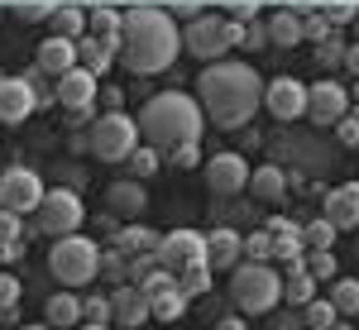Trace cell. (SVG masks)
<instances>
[{"label": "cell", "instance_id": "cell-33", "mask_svg": "<svg viewBox=\"0 0 359 330\" xmlns=\"http://www.w3.org/2000/svg\"><path fill=\"white\" fill-rule=\"evenodd\" d=\"M86 25H91V15L72 10V5H57L53 10V34H62V39H82Z\"/></svg>", "mask_w": 359, "mask_h": 330}, {"label": "cell", "instance_id": "cell-56", "mask_svg": "<svg viewBox=\"0 0 359 330\" xmlns=\"http://www.w3.org/2000/svg\"><path fill=\"white\" fill-rule=\"evenodd\" d=\"M350 96H355V106H359V82H355V91H350Z\"/></svg>", "mask_w": 359, "mask_h": 330}, {"label": "cell", "instance_id": "cell-38", "mask_svg": "<svg viewBox=\"0 0 359 330\" xmlns=\"http://www.w3.org/2000/svg\"><path fill=\"white\" fill-rule=\"evenodd\" d=\"M82 321H101V326H111V321H115L111 297H86V302H82Z\"/></svg>", "mask_w": 359, "mask_h": 330}, {"label": "cell", "instance_id": "cell-44", "mask_svg": "<svg viewBox=\"0 0 359 330\" xmlns=\"http://www.w3.org/2000/svg\"><path fill=\"white\" fill-rule=\"evenodd\" d=\"M43 77H48V72H43V67H39V62H34V67H29V72H25V82H29V91H34V101H39V106H43V101H48V96H53V91H48V86H43Z\"/></svg>", "mask_w": 359, "mask_h": 330}, {"label": "cell", "instance_id": "cell-13", "mask_svg": "<svg viewBox=\"0 0 359 330\" xmlns=\"http://www.w3.org/2000/svg\"><path fill=\"white\" fill-rule=\"evenodd\" d=\"M96 96H101V82H96V72H86L82 62L72 72H62L53 86V101L62 110H96Z\"/></svg>", "mask_w": 359, "mask_h": 330}, {"label": "cell", "instance_id": "cell-34", "mask_svg": "<svg viewBox=\"0 0 359 330\" xmlns=\"http://www.w3.org/2000/svg\"><path fill=\"white\" fill-rule=\"evenodd\" d=\"M335 235H340V225H335V220H326V216H316V220H306V225H302L306 249H331Z\"/></svg>", "mask_w": 359, "mask_h": 330}, {"label": "cell", "instance_id": "cell-7", "mask_svg": "<svg viewBox=\"0 0 359 330\" xmlns=\"http://www.w3.org/2000/svg\"><path fill=\"white\" fill-rule=\"evenodd\" d=\"M235 43H245V25L221 20V15H196L182 29V48L192 57H201V62H221Z\"/></svg>", "mask_w": 359, "mask_h": 330}, {"label": "cell", "instance_id": "cell-54", "mask_svg": "<svg viewBox=\"0 0 359 330\" xmlns=\"http://www.w3.org/2000/svg\"><path fill=\"white\" fill-rule=\"evenodd\" d=\"M331 330H355V326H350V316H340V321H335Z\"/></svg>", "mask_w": 359, "mask_h": 330}, {"label": "cell", "instance_id": "cell-18", "mask_svg": "<svg viewBox=\"0 0 359 330\" xmlns=\"http://www.w3.org/2000/svg\"><path fill=\"white\" fill-rule=\"evenodd\" d=\"M326 211L321 216L326 220H335L340 230H355L359 225V182H340V187H326Z\"/></svg>", "mask_w": 359, "mask_h": 330}, {"label": "cell", "instance_id": "cell-35", "mask_svg": "<svg viewBox=\"0 0 359 330\" xmlns=\"http://www.w3.org/2000/svg\"><path fill=\"white\" fill-rule=\"evenodd\" d=\"M306 268H311L316 282H335L340 277V263H335L331 249H306Z\"/></svg>", "mask_w": 359, "mask_h": 330}, {"label": "cell", "instance_id": "cell-55", "mask_svg": "<svg viewBox=\"0 0 359 330\" xmlns=\"http://www.w3.org/2000/svg\"><path fill=\"white\" fill-rule=\"evenodd\" d=\"M20 330H53L48 321H34V326H20Z\"/></svg>", "mask_w": 359, "mask_h": 330}, {"label": "cell", "instance_id": "cell-5", "mask_svg": "<svg viewBox=\"0 0 359 330\" xmlns=\"http://www.w3.org/2000/svg\"><path fill=\"white\" fill-rule=\"evenodd\" d=\"M139 120L135 115H125V110H106V115H96L91 120V130H86V153L91 158H101V163H130V153L139 149Z\"/></svg>", "mask_w": 359, "mask_h": 330}, {"label": "cell", "instance_id": "cell-21", "mask_svg": "<svg viewBox=\"0 0 359 330\" xmlns=\"http://www.w3.org/2000/svg\"><path fill=\"white\" fill-rule=\"evenodd\" d=\"M43 321H48L53 330L82 326V297H72V287H67V292H53V297L43 302Z\"/></svg>", "mask_w": 359, "mask_h": 330}, {"label": "cell", "instance_id": "cell-46", "mask_svg": "<svg viewBox=\"0 0 359 330\" xmlns=\"http://www.w3.org/2000/svg\"><path fill=\"white\" fill-rule=\"evenodd\" d=\"M96 101H101V110H125V91H120V86H101Z\"/></svg>", "mask_w": 359, "mask_h": 330}, {"label": "cell", "instance_id": "cell-52", "mask_svg": "<svg viewBox=\"0 0 359 330\" xmlns=\"http://www.w3.org/2000/svg\"><path fill=\"white\" fill-rule=\"evenodd\" d=\"M216 330H249V326H245V316H235V311H230V316L216 321Z\"/></svg>", "mask_w": 359, "mask_h": 330}, {"label": "cell", "instance_id": "cell-1", "mask_svg": "<svg viewBox=\"0 0 359 330\" xmlns=\"http://www.w3.org/2000/svg\"><path fill=\"white\" fill-rule=\"evenodd\" d=\"M177 53H182V29L172 20V10H154V5L125 10L120 48H115V57L125 62V72H135V77L168 72L177 62Z\"/></svg>", "mask_w": 359, "mask_h": 330}, {"label": "cell", "instance_id": "cell-43", "mask_svg": "<svg viewBox=\"0 0 359 330\" xmlns=\"http://www.w3.org/2000/svg\"><path fill=\"white\" fill-rule=\"evenodd\" d=\"M335 139H340L345 149H359V115H345V120L335 125Z\"/></svg>", "mask_w": 359, "mask_h": 330}, {"label": "cell", "instance_id": "cell-14", "mask_svg": "<svg viewBox=\"0 0 359 330\" xmlns=\"http://www.w3.org/2000/svg\"><path fill=\"white\" fill-rule=\"evenodd\" d=\"M111 306H115V326L120 330H139L144 321H154V297L139 287V282H125L111 292Z\"/></svg>", "mask_w": 359, "mask_h": 330}, {"label": "cell", "instance_id": "cell-16", "mask_svg": "<svg viewBox=\"0 0 359 330\" xmlns=\"http://www.w3.org/2000/svg\"><path fill=\"white\" fill-rule=\"evenodd\" d=\"M106 211L120 216V220H139L144 211H149L144 182H139V177H120V182H111V187H106Z\"/></svg>", "mask_w": 359, "mask_h": 330}, {"label": "cell", "instance_id": "cell-6", "mask_svg": "<svg viewBox=\"0 0 359 330\" xmlns=\"http://www.w3.org/2000/svg\"><path fill=\"white\" fill-rule=\"evenodd\" d=\"M48 273L62 282V287H86L101 277V249L91 245L86 235H62L48 249Z\"/></svg>", "mask_w": 359, "mask_h": 330}, {"label": "cell", "instance_id": "cell-58", "mask_svg": "<svg viewBox=\"0 0 359 330\" xmlns=\"http://www.w3.org/2000/svg\"><path fill=\"white\" fill-rule=\"evenodd\" d=\"M355 29H359V20H355Z\"/></svg>", "mask_w": 359, "mask_h": 330}, {"label": "cell", "instance_id": "cell-30", "mask_svg": "<svg viewBox=\"0 0 359 330\" xmlns=\"http://www.w3.org/2000/svg\"><path fill=\"white\" fill-rule=\"evenodd\" d=\"M187 292L182 287H172V292H163V297H154V321H163V326H172V321H182V311H187Z\"/></svg>", "mask_w": 359, "mask_h": 330}, {"label": "cell", "instance_id": "cell-2", "mask_svg": "<svg viewBox=\"0 0 359 330\" xmlns=\"http://www.w3.org/2000/svg\"><path fill=\"white\" fill-rule=\"evenodd\" d=\"M264 77L249 67V62H235V57H221V62H206V72L196 77V101L201 110L221 125V130H240L249 125L259 106H264Z\"/></svg>", "mask_w": 359, "mask_h": 330}, {"label": "cell", "instance_id": "cell-51", "mask_svg": "<svg viewBox=\"0 0 359 330\" xmlns=\"http://www.w3.org/2000/svg\"><path fill=\"white\" fill-rule=\"evenodd\" d=\"M345 72H350V77H359V43H350V48H345Z\"/></svg>", "mask_w": 359, "mask_h": 330}, {"label": "cell", "instance_id": "cell-9", "mask_svg": "<svg viewBox=\"0 0 359 330\" xmlns=\"http://www.w3.org/2000/svg\"><path fill=\"white\" fill-rule=\"evenodd\" d=\"M43 196H48V187H43V177H39L34 167H5V172H0V206L29 216V211L43 206Z\"/></svg>", "mask_w": 359, "mask_h": 330}, {"label": "cell", "instance_id": "cell-40", "mask_svg": "<svg viewBox=\"0 0 359 330\" xmlns=\"http://www.w3.org/2000/svg\"><path fill=\"white\" fill-rule=\"evenodd\" d=\"M139 287H144L149 297H163V292H172V287H177V282H172V273H168V268H154V273L139 277Z\"/></svg>", "mask_w": 359, "mask_h": 330}, {"label": "cell", "instance_id": "cell-37", "mask_svg": "<svg viewBox=\"0 0 359 330\" xmlns=\"http://www.w3.org/2000/svg\"><path fill=\"white\" fill-rule=\"evenodd\" d=\"M196 153H201V139H187V144H172V149H168V163L187 172V167H196Z\"/></svg>", "mask_w": 359, "mask_h": 330}, {"label": "cell", "instance_id": "cell-41", "mask_svg": "<svg viewBox=\"0 0 359 330\" xmlns=\"http://www.w3.org/2000/svg\"><path fill=\"white\" fill-rule=\"evenodd\" d=\"M25 220H20V211H10V206H0V240H25Z\"/></svg>", "mask_w": 359, "mask_h": 330}, {"label": "cell", "instance_id": "cell-8", "mask_svg": "<svg viewBox=\"0 0 359 330\" xmlns=\"http://www.w3.org/2000/svg\"><path fill=\"white\" fill-rule=\"evenodd\" d=\"M39 216V235H53V240H62V235H72V230H82L86 220V206L82 196L72 192V187H48V196H43V206L34 211Z\"/></svg>", "mask_w": 359, "mask_h": 330}, {"label": "cell", "instance_id": "cell-31", "mask_svg": "<svg viewBox=\"0 0 359 330\" xmlns=\"http://www.w3.org/2000/svg\"><path fill=\"white\" fill-rule=\"evenodd\" d=\"M158 163H168V153H158L154 144H139L135 153H130V177L144 182V177H154V172H158Z\"/></svg>", "mask_w": 359, "mask_h": 330}, {"label": "cell", "instance_id": "cell-39", "mask_svg": "<svg viewBox=\"0 0 359 330\" xmlns=\"http://www.w3.org/2000/svg\"><path fill=\"white\" fill-rule=\"evenodd\" d=\"M120 25H125V15H120V10H106V5H101V10H91V29H96L101 39H106V34H120Z\"/></svg>", "mask_w": 359, "mask_h": 330}, {"label": "cell", "instance_id": "cell-24", "mask_svg": "<svg viewBox=\"0 0 359 330\" xmlns=\"http://www.w3.org/2000/svg\"><path fill=\"white\" fill-rule=\"evenodd\" d=\"M302 39H306V20H302V15L278 10L273 20H269V43H273V48H297Z\"/></svg>", "mask_w": 359, "mask_h": 330}, {"label": "cell", "instance_id": "cell-50", "mask_svg": "<svg viewBox=\"0 0 359 330\" xmlns=\"http://www.w3.org/2000/svg\"><path fill=\"white\" fill-rule=\"evenodd\" d=\"M230 20H235V25H249V20H254V5H249V0L230 5Z\"/></svg>", "mask_w": 359, "mask_h": 330}, {"label": "cell", "instance_id": "cell-28", "mask_svg": "<svg viewBox=\"0 0 359 330\" xmlns=\"http://www.w3.org/2000/svg\"><path fill=\"white\" fill-rule=\"evenodd\" d=\"M331 302H335L340 316L355 321V316H359V277H335V282H331Z\"/></svg>", "mask_w": 359, "mask_h": 330}, {"label": "cell", "instance_id": "cell-26", "mask_svg": "<svg viewBox=\"0 0 359 330\" xmlns=\"http://www.w3.org/2000/svg\"><path fill=\"white\" fill-rule=\"evenodd\" d=\"M77 57H82L86 72H96V77H106L115 62V48L106 43V39H77Z\"/></svg>", "mask_w": 359, "mask_h": 330}, {"label": "cell", "instance_id": "cell-3", "mask_svg": "<svg viewBox=\"0 0 359 330\" xmlns=\"http://www.w3.org/2000/svg\"><path fill=\"white\" fill-rule=\"evenodd\" d=\"M135 120H139V135L149 139L154 149H172V144L201 139L206 110H201V101L182 96V91H163V96H149Z\"/></svg>", "mask_w": 359, "mask_h": 330}, {"label": "cell", "instance_id": "cell-10", "mask_svg": "<svg viewBox=\"0 0 359 330\" xmlns=\"http://www.w3.org/2000/svg\"><path fill=\"white\" fill-rule=\"evenodd\" d=\"M306 101H311V86L297 82V77H273L269 91H264V110L273 115L278 125H297V120H306Z\"/></svg>", "mask_w": 359, "mask_h": 330}, {"label": "cell", "instance_id": "cell-42", "mask_svg": "<svg viewBox=\"0 0 359 330\" xmlns=\"http://www.w3.org/2000/svg\"><path fill=\"white\" fill-rule=\"evenodd\" d=\"M101 273L120 282V277L130 273V254H120V249H111V254H101Z\"/></svg>", "mask_w": 359, "mask_h": 330}, {"label": "cell", "instance_id": "cell-12", "mask_svg": "<svg viewBox=\"0 0 359 330\" xmlns=\"http://www.w3.org/2000/svg\"><path fill=\"white\" fill-rule=\"evenodd\" d=\"M345 115H350V91L335 82V77L311 86V101H306V120H311V125H331L335 130Z\"/></svg>", "mask_w": 359, "mask_h": 330}, {"label": "cell", "instance_id": "cell-45", "mask_svg": "<svg viewBox=\"0 0 359 330\" xmlns=\"http://www.w3.org/2000/svg\"><path fill=\"white\" fill-rule=\"evenodd\" d=\"M245 48H269V25H245Z\"/></svg>", "mask_w": 359, "mask_h": 330}, {"label": "cell", "instance_id": "cell-29", "mask_svg": "<svg viewBox=\"0 0 359 330\" xmlns=\"http://www.w3.org/2000/svg\"><path fill=\"white\" fill-rule=\"evenodd\" d=\"M302 321H306V330H331L335 321H340V311H335L331 297H311V302L302 306Z\"/></svg>", "mask_w": 359, "mask_h": 330}, {"label": "cell", "instance_id": "cell-11", "mask_svg": "<svg viewBox=\"0 0 359 330\" xmlns=\"http://www.w3.org/2000/svg\"><path fill=\"white\" fill-rule=\"evenodd\" d=\"M201 177H206V192L235 196V192H249L254 167L245 163V153H211V158L201 163Z\"/></svg>", "mask_w": 359, "mask_h": 330}, {"label": "cell", "instance_id": "cell-53", "mask_svg": "<svg viewBox=\"0 0 359 330\" xmlns=\"http://www.w3.org/2000/svg\"><path fill=\"white\" fill-rule=\"evenodd\" d=\"M77 330H111V326H101V321H82Z\"/></svg>", "mask_w": 359, "mask_h": 330}, {"label": "cell", "instance_id": "cell-25", "mask_svg": "<svg viewBox=\"0 0 359 330\" xmlns=\"http://www.w3.org/2000/svg\"><path fill=\"white\" fill-rule=\"evenodd\" d=\"M249 192L259 196V201H283L287 196V172L273 163H264V167H254V177H249Z\"/></svg>", "mask_w": 359, "mask_h": 330}, {"label": "cell", "instance_id": "cell-22", "mask_svg": "<svg viewBox=\"0 0 359 330\" xmlns=\"http://www.w3.org/2000/svg\"><path fill=\"white\" fill-rule=\"evenodd\" d=\"M311 297H316V277H311V268H306V259L287 263V277H283V302L306 306Z\"/></svg>", "mask_w": 359, "mask_h": 330}, {"label": "cell", "instance_id": "cell-47", "mask_svg": "<svg viewBox=\"0 0 359 330\" xmlns=\"http://www.w3.org/2000/svg\"><path fill=\"white\" fill-rule=\"evenodd\" d=\"M15 15H20L25 25H34V20H53V5H20Z\"/></svg>", "mask_w": 359, "mask_h": 330}, {"label": "cell", "instance_id": "cell-32", "mask_svg": "<svg viewBox=\"0 0 359 330\" xmlns=\"http://www.w3.org/2000/svg\"><path fill=\"white\" fill-rule=\"evenodd\" d=\"M20 277L0 268V321H20Z\"/></svg>", "mask_w": 359, "mask_h": 330}, {"label": "cell", "instance_id": "cell-36", "mask_svg": "<svg viewBox=\"0 0 359 330\" xmlns=\"http://www.w3.org/2000/svg\"><path fill=\"white\" fill-rule=\"evenodd\" d=\"M245 259H259V263L273 259V230H269V225L254 230V235H245Z\"/></svg>", "mask_w": 359, "mask_h": 330}, {"label": "cell", "instance_id": "cell-49", "mask_svg": "<svg viewBox=\"0 0 359 330\" xmlns=\"http://www.w3.org/2000/svg\"><path fill=\"white\" fill-rule=\"evenodd\" d=\"M20 254H25V245H20V240H0V263H15Z\"/></svg>", "mask_w": 359, "mask_h": 330}, {"label": "cell", "instance_id": "cell-57", "mask_svg": "<svg viewBox=\"0 0 359 330\" xmlns=\"http://www.w3.org/2000/svg\"><path fill=\"white\" fill-rule=\"evenodd\" d=\"M0 82H5V72H0Z\"/></svg>", "mask_w": 359, "mask_h": 330}, {"label": "cell", "instance_id": "cell-17", "mask_svg": "<svg viewBox=\"0 0 359 330\" xmlns=\"http://www.w3.org/2000/svg\"><path fill=\"white\" fill-rule=\"evenodd\" d=\"M34 91H29L25 77H5L0 82V125H25L29 115H34Z\"/></svg>", "mask_w": 359, "mask_h": 330}, {"label": "cell", "instance_id": "cell-23", "mask_svg": "<svg viewBox=\"0 0 359 330\" xmlns=\"http://www.w3.org/2000/svg\"><path fill=\"white\" fill-rule=\"evenodd\" d=\"M111 245L120 249V254H158V235L154 230H144V225H115L111 230Z\"/></svg>", "mask_w": 359, "mask_h": 330}, {"label": "cell", "instance_id": "cell-19", "mask_svg": "<svg viewBox=\"0 0 359 330\" xmlns=\"http://www.w3.org/2000/svg\"><path fill=\"white\" fill-rule=\"evenodd\" d=\"M82 57H77V39H62V34H48V39H39V67L48 72V77H62V72H72Z\"/></svg>", "mask_w": 359, "mask_h": 330}, {"label": "cell", "instance_id": "cell-48", "mask_svg": "<svg viewBox=\"0 0 359 330\" xmlns=\"http://www.w3.org/2000/svg\"><path fill=\"white\" fill-rule=\"evenodd\" d=\"M326 29H331V20L311 15V20H306V39H311V43H326Z\"/></svg>", "mask_w": 359, "mask_h": 330}, {"label": "cell", "instance_id": "cell-20", "mask_svg": "<svg viewBox=\"0 0 359 330\" xmlns=\"http://www.w3.org/2000/svg\"><path fill=\"white\" fill-rule=\"evenodd\" d=\"M240 259H245V235H240V230H211V235H206V263H211V268H235V263H240Z\"/></svg>", "mask_w": 359, "mask_h": 330}, {"label": "cell", "instance_id": "cell-27", "mask_svg": "<svg viewBox=\"0 0 359 330\" xmlns=\"http://www.w3.org/2000/svg\"><path fill=\"white\" fill-rule=\"evenodd\" d=\"M211 277H216V268H211L206 259H196V263H187V268H182L177 287H182L187 297H206V292H211Z\"/></svg>", "mask_w": 359, "mask_h": 330}, {"label": "cell", "instance_id": "cell-15", "mask_svg": "<svg viewBox=\"0 0 359 330\" xmlns=\"http://www.w3.org/2000/svg\"><path fill=\"white\" fill-rule=\"evenodd\" d=\"M196 259H206V235H196V230H168L163 235V245H158L163 268H187Z\"/></svg>", "mask_w": 359, "mask_h": 330}, {"label": "cell", "instance_id": "cell-4", "mask_svg": "<svg viewBox=\"0 0 359 330\" xmlns=\"http://www.w3.org/2000/svg\"><path fill=\"white\" fill-rule=\"evenodd\" d=\"M230 306L240 316H273L283 306V277L273 263H259V259H240L230 268Z\"/></svg>", "mask_w": 359, "mask_h": 330}]
</instances>
